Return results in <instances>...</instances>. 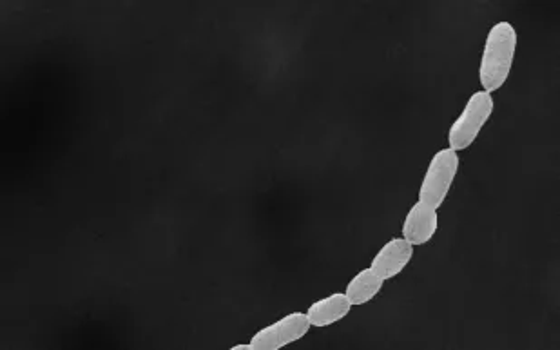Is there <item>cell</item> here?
Wrapping results in <instances>:
<instances>
[{
    "instance_id": "6da1fadb",
    "label": "cell",
    "mask_w": 560,
    "mask_h": 350,
    "mask_svg": "<svg viewBox=\"0 0 560 350\" xmlns=\"http://www.w3.org/2000/svg\"><path fill=\"white\" fill-rule=\"evenodd\" d=\"M517 42V30L506 20L493 24L488 31L479 66V82L486 93L492 95L506 84L512 73Z\"/></svg>"
},
{
    "instance_id": "7a4b0ae2",
    "label": "cell",
    "mask_w": 560,
    "mask_h": 350,
    "mask_svg": "<svg viewBox=\"0 0 560 350\" xmlns=\"http://www.w3.org/2000/svg\"><path fill=\"white\" fill-rule=\"evenodd\" d=\"M493 97L486 91H477L470 100L466 102L461 115L455 118L454 124L448 131V147L459 153L474 144L481 129L493 115Z\"/></svg>"
},
{
    "instance_id": "3957f363",
    "label": "cell",
    "mask_w": 560,
    "mask_h": 350,
    "mask_svg": "<svg viewBox=\"0 0 560 350\" xmlns=\"http://www.w3.org/2000/svg\"><path fill=\"white\" fill-rule=\"evenodd\" d=\"M459 166H461V158L450 147L437 151L426 167L417 195L419 202L430 205L434 209H439L445 204L446 196L455 182V176L459 173Z\"/></svg>"
},
{
    "instance_id": "277c9868",
    "label": "cell",
    "mask_w": 560,
    "mask_h": 350,
    "mask_svg": "<svg viewBox=\"0 0 560 350\" xmlns=\"http://www.w3.org/2000/svg\"><path fill=\"white\" fill-rule=\"evenodd\" d=\"M310 321L305 312H290L281 320L263 327L251 338L254 350H280L307 336Z\"/></svg>"
},
{
    "instance_id": "5b68a950",
    "label": "cell",
    "mask_w": 560,
    "mask_h": 350,
    "mask_svg": "<svg viewBox=\"0 0 560 350\" xmlns=\"http://www.w3.org/2000/svg\"><path fill=\"white\" fill-rule=\"evenodd\" d=\"M414 258V245L406 242L405 238H392L383 245L376 256L372 258L370 269L383 278L385 282L396 278L397 274L403 273L406 265Z\"/></svg>"
},
{
    "instance_id": "8992f818",
    "label": "cell",
    "mask_w": 560,
    "mask_h": 350,
    "mask_svg": "<svg viewBox=\"0 0 560 350\" xmlns=\"http://www.w3.org/2000/svg\"><path fill=\"white\" fill-rule=\"evenodd\" d=\"M437 227H439L437 209L417 200L416 204L412 205L410 211L406 213L401 234L406 242H410L416 247V245L428 244L437 233Z\"/></svg>"
},
{
    "instance_id": "52a82bcc",
    "label": "cell",
    "mask_w": 560,
    "mask_h": 350,
    "mask_svg": "<svg viewBox=\"0 0 560 350\" xmlns=\"http://www.w3.org/2000/svg\"><path fill=\"white\" fill-rule=\"evenodd\" d=\"M352 309V303L348 302L345 292H334L323 300L312 303L307 309V318L310 321V327H330L334 323L347 318L348 312Z\"/></svg>"
},
{
    "instance_id": "ba28073f",
    "label": "cell",
    "mask_w": 560,
    "mask_h": 350,
    "mask_svg": "<svg viewBox=\"0 0 560 350\" xmlns=\"http://www.w3.org/2000/svg\"><path fill=\"white\" fill-rule=\"evenodd\" d=\"M385 285V280L379 278L370 267L359 271L350 282L347 283L345 296L348 302L352 303V307H359L365 303L372 302L377 294L381 292Z\"/></svg>"
},
{
    "instance_id": "9c48e42d",
    "label": "cell",
    "mask_w": 560,
    "mask_h": 350,
    "mask_svg": "<svg viewBox=\"0 0 560 350\" xmlns=\"http://www.w3.org/2000/svg\"><path fill=\"white\" fill-rule=\"evenodd\" d=\"M231 350H254L252 349L251 343H240V345H234Z\"/></svg>"
}]
</instances>
